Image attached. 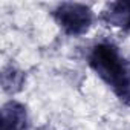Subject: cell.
<instances>
[{
  "label": "cell",
  "mask_w": 130,
  "mask_h": 130,
  "mask_svg": "<svg viewBox=\"0 0 130 130\" xmlns=\"http://www.w3.org/2000/svg\"><path fill=\"white\" fill-rule=\"evenodd\" d=\"M87 63L119 101L130 106V58L113 41L101 40L90 47Z\"/></svg>",
  "instance_id": "1"
},
{
  "label": "cell",
  "mask_w": 130,
  "mask_h": 130,
  "mask_svg": "<svg viewBox=\"0 0 130 130\" xmlns=\"http://www.w3.org/2000/svg\"><path fill=\"white\" fill-rule=\"evenodd\" d=\"M101 20L109 26L130 31V0L107 3L101 11Z\"/></svg>",
  "instance_id": "3"
},
{
  "label": "cell",
  "mask_w": 130,
  "mask_h": 130,
  "mask_svg": "<svg viewBox=\"0 0 130 130\" xmlns=\"http://www.w3.org/2000/svg\"><path fill=\"white\" fill-rule=\"evenodd\" d=\"M26 81V75L23 71L9 64L2 71V87L8 93H17L23 89Z\"/></svg>",
  "instance_id": "5"
},
{
  "label": "cell",
  "mask_w": 130,
  "mask_h": 130,
  "mask_svg": "<svg viewBox=\"0 0 130 130\" xmlns=\"http://www.w3.org/2000/svg\"><path fill=\"white\" fill-rule=\"evenodd\" d=\"M52 17L57 25L71 37L84 35L93 25V12L87 5L64 2L60 3L54 11Z\"/></svg>",
  "instance_id": "2"
},
{
  "label": "cell",
  "mask_w": 130,
  "mask_h": 130,
  "mask_svg": "<svg viewBox=\"0 0 130 130\" xmlns=\"http://www.w3.org/2000/svg\"><path fill=\"white\" fill-rule=\"evenodd\" d=\"M37 130H52V128H49V127H40V128H37Z\"/></svg>",
  "instance_id": "6"
},
{
  "label": "cell",
  "mask_w": 130,
  "mask_h": 130,
  "mask_svg": "<svg viewBox=\"0 0 130 130\" xmlns=\"http://www.w3.org/2000/svg\"><path fill=\"white\" fill-rule=\"evenodd\" d=\"M28 110L19 101H8L2 107V130H26Z\"/></svg>",
  "instance_id": "4"
}]
</instances>
